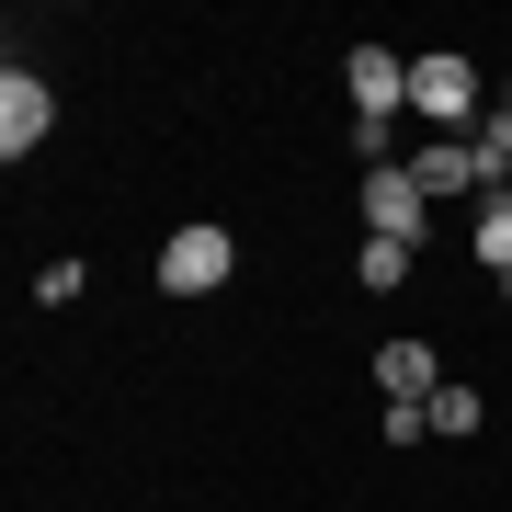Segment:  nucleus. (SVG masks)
Listing matches in <instances>:
<instances>
[{
    "label": "nucleus",
    "mask_w": 512,
    "mask_h": 512,
    "mask_svg": "<svg viewBox=\"0 0 512 512\" xmlns=\"http://www.w3.org/2000/svg\"><path fill=\"white\" fill-rule=\"evenodd\" d=\"M444 365H433V342H387L376 353V399H433Z\"/></svg>",
    "instance_id": "7"
},
{
    "label": "nucleus",
    "mask_w": 512,
    "mask_h": 512,
    "mask_svg": "<svg viewBox=\"0 0 512 512\" xmlns=\"http://www.w3.org/2000/svg\"><path fill=\"white\" fill-rule=\"evenodd\" d=\"M46 137H57V92L12 57V69H0V160H35Z\"/></svg>",
    "instance_id": "3"
},
{
    "label": "nucleus",
    "mask_w": 512,
    "mask_h": 512,
    "mask_svg": "<svg viewBox=\"0 0 512 512\" xmlns=\"http://www.w3.org/2000/svg\"><path fill=\"white\" fill-rule=\"evenodd\" d=\"M421 205H433V194L410 183V160H387V171H365V217H376V239H399V251H410V239L433 228V217H421Z\"/></svg>",
    "instance_id": "5"
},
{
    "label": "nucleus",
    "mask_w": 512,
    "mask_h": 512,
    "mask_svg": "<svg viewBox=\"0 0 512 512\" xmlns=\"http://www.w3.org/2000/svg\"><path fill=\"white\" fill-rule=\"evenodd\" d=\"M501 296H512V274H501Z\"/></svg>",
    "instance_id": "11"
},
{
    "label": "nucleus",
    "mask_w": 512,
    "mask_h": 512,
    "mask_svg": "<svg viewBox=\"0 0 512 512\" xmlns=\"http://www.w3.org/2000/svg\"><path fill=\"white\" fill-rule=\"evenodd\" d=\"M410 183L433 194V205H444V194H478V137H421V148H410Z\"/></svg>",
    "instance_id": "6"
},
{
    "label": "nucleus",
    "mask_w": 512,
    "mask_h": 512,
    "mask_svg": "<svg viewBox=\"0 0 512 512\" xmlns=\"http://www.w3.org/2000/svg\"><path fill=\"white\" fill-rule=\"evenodd\" d=\"M353 274H365V285L387 296V285H399V274H410V251H399V239H365V262H353Z\"/></svg>",
    "instance_id": "9"
},
{
    "label": "nucleus",
    "mask_w": 512,
    "mask_h": 512,
    "mask_svg": "<svg viewBox=\"0 0 512 512\" xmlns=\"http://www.w3.org/2000/svg\"><path fill=\"white\" fill-rule=\"evenodd\" d=\"M228 274H239V239H228L217 217H194V228L160 239V296H217Z\"/></svg>",
    "instance_id": "1"
},
{
    "label": "nucleus",
    "mask_w": 512,
    "mask_h": 512,
    "mask_svg": "<svg viewBox=\"0 0 512 512\" xmlns=\"http://www.w3.org/2000/svg\"><path fill=\"white\" fill-rule=\"evenodd\" d=\"M410 114H421V126H444V137H467V114H478V69H467L456 46L410 57Z\"/></svg>",
    "instance_id": "2"
},
{
    "label": "nucleus",
    "mask_w": 512,
    "mask_h": 512,
    "mask_svg": "<svg viewBox=\"0 0 512 512\" xmlns=\"http://www.w3.org/2000/svg\"><path fill=\"white\" fill-rule=\"evenodd\" d=\"M342 80H353V114H365V126H399V114H410V57L353 46V57H342Z\"/></svg>",
    "instance_id": "4"
},
{
    "label": "nucleus",
    "mask_w": 512,
    "mask_h": 512,
    "mask_svg": "<svg viewBox=\"0 0 512 512\" xmlns=\"http://www.w3.org/2000/svg\"><path fill=\"white\" fill-rule=\"evenodd\" d=\"M478 148H501V160H512V92L490 103V126H478Z\"/></svg>",
    "instance_id": "10"
},
{
    "label": "nucleus",
    "mask_w": 512,
    "mask_h": 512,
    "mask_svg": "<svg viewBox=\"0 0 512 512\" xmlns=\"http://www.w3.org/2000/svg\"><path fill=\"white\" fill-rule=\"evenodd\" d=\"M421 410H433V433H478V387H433Z\"/></svg>",
    "instance_id": "8"
}]
</instances>
